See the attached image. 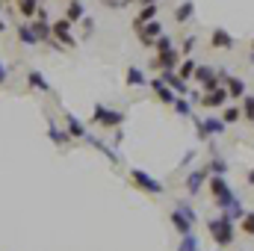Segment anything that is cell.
<instances>
[{
    "label": "cell",
    "instance_id": "obj_26",
    "mask_svg": "<svg viewBox=\"0 0 254 251\" xmlns=\"http://www.w3.org/2000/svg\"><path fill=\"white\" fill-rule=\"evenodd\" d=\"M172 107H175V113H178V116H184V119H192V104H190V98H178Z\"/></svg>",
    "mask_w": 254,
    "mask_h": 251
},
{
    "label": "cell",
    "instance_id": "obj_34",
    "mask_svg": "<svg viewBox=\"0 0 254 251\" xmlns=\"http://www.w3.org/2000/svg\"><path fill=\"white\" fill-rule=\"evenodd\" d=\"M178 51H181V54H184V57H190L192 51H195V36H190V39H187V42H184V48H178Z\"/></svg>",
    "mask_w": 254,
    "mask_h": 251
},
{
    "label": "cell",
    "instance_id": "obj_1",
    "mask_svg": "<svg viewBox=\"0 0 254 251\" xmlns=\"http://www.w3.org/2000/svg\"><path fill=\"white\" fill-rule=\"evenodd\" d=\"M172 225H175V231L181 237H187V234H192V228L198 225V213L192 210L187 201H178L175 210H172Z\"/></svg>",
    "mask_w": 254,
    "mask_h": 251
},
{
    "label": "cell",
    "instance_id": "obj_40",
    "mask_svg": "<svg viewBox=\"0 0 254 251\" xmlns=\"http://www.w3.org/2000/svg\"><path fill=\"white\" fill-rule=\"evenodd\" d=\"M0 3H15V0H0Z\"/></svg>",
    "mask_w": 254,
    "mask_h": 251
},
{
    "label": "cell",
    "instance_id": "obj_18",
    "mask_svg": "<svg viewBox=\"0 0 254 251\" xmlns=\"http://www.w3.org/2000/svg\"><path fill=\"white\" fill-rule=\"evenodd\" d=\"M30 27H33V33H36V39H39V45L42 42H51L54 36H51V21H30Z\"/></svg>",
    "mask_w": 254,
    "mask_h": 251
},
{
    "label": "cell",
    "instance_id": "obj_3",
    "mask_svg": "<svg viewBox=\"0 0 254 251\" xmlns=\"http://www.w3.org/2000/svg\"><path fill=\"white\" fill-rule=\"evenodd\" d=\"M125 113L122 110H110V107H104V104H95V110H92V122L98 127H122L125 125Z\"/></svg>",
    "mask_w": 254,
    "mask_h": 251
},
{
    "label": "cell",
    "instance_id": "obj_8",
    "mask_svg": "<svg viewBox=\"0 0 254 251\" xmlns=\"http://www.w3.org/2000/svg\"><path fill=\"white\" fill-rule=\"evenodd\" d=\"M136 36H139V42H142V45H148V48H154V42H157V39L163 36V24H160V21L154 18V21H148V24H142V30H139Z\"/></svg>",
    "mask_w": 254,
    "mask_h": 251
},
{
    "label": "cell",
    "instance_id": "obj_28",
    "mask_svg": "<svg viewBox=\"0 0 254 251\" xmlns=\"http://www.w3.org/2000/svg\"><path fill=\"white\" fill-rule=\"evenodd\" d=\"M240 119H243V110H240V107H228V110H225V116H222V122H225V125H237Z\"/></svg>",
    "mask_w": 254,
    "mask_h": 251
},
{
    "label": "cell",
    "instance_id": "obj_20",
    "mask_svg": "<svg viewBox=\"0 0 254 251\" xmlns=\"http://www.w3.org/2000/svg\"><path fill=\"white\" fill-rule=\"evenodd\" d=\"M192 12H195V3H192V0H184V3L175 9V21H178V24H187L192 18Z\"/></svg>",
    "mask_w": 254,
    "mask_h": 251
},
{
    "label": "cell",
    "instance_id": "obj_12",
    "mask_svg": "<svg viewBox=\"0 0 254 251\" xmlns=\"http://www.w3.org/2000/svg\"><path fill=\"white\" fill-rule=\"evenodd\" d=\"M207 178H210V172H207L204 166H201V169H195V172H192L190 178H187V192H190V195H198Z\"/></svg>",
    "mask_w": 254,
    "mask_h": 251
},
{
    "label": "cell",
    "instance_id": "obj_14",
    "mask_svg": "<svg viewBox=\"0 0 254 251\" xmlns=\"http://www.w3.org/2000/svg\"><path fill=\"white\" fill-rule=\"evenodd\" d=\"M27 83H30V89H39V92H45V95H51L54 89H51V83L45 80V74L39 71V68H30L27 71Z\"/></svg>",
    "mask_w": 254,
    "mask_h": 251
},
{
    "label": "cell",
    "instance_id": "obj_17",
    "mask_svg": "<svg viewBox=\"0 0 254 251\" xmlns=\"http://www.w3.org/2000/svg\"><path fill=\"white\" fill-rule=\"evenodd\" d=\"M210 45H213V48H219V51H225V48L231 51V48H234V36H231L228 30H213Z\"/></svg>",
    "mask_w": 254,
    "mask_h": 251
},
{
    "label": "cell",
    "instance_id": "obj_21",
    "mask_svg": "<svg viewBox=\"0 0 254 251\" xmlns=\"http://www.w3.org/2000/svg\"><path fill=\"white\" fill-rule=\"evenodd\" d=\"M222 216H225V219H231V222H234V219H243V216H246V207H243V204H240V198H237V201H231V204L222 210Z\"/></svg>",
    "mask_w": 254,
    "mask_h": 251
},
{
    "label": "cell",
    "instance_id": "obj_4",
    "mask_svg": "<svg viewBox=\"0 0 254 251\" xmlns=\"http://www.w3.org/2000/svg\"><path fill=\"white\" fill-rule=\"evenodd\" d=\"M207 187H210V192H213V198H216V204L225 210L231 201H237V195H234V189H231V184L225 181V178H219V175H213V178H207Z\"/></svg>",
    "mask_w": 254,
    "mask_h": 251
},
{
    "label": "cell",
    "instance_id": "obj_13",
    "mask_svg": "<svg viewBox=\"0 0 254 251\" xmlns=\"http://www.w3.org/2000/svg\"><path fill=\"white\" fill-rule=\"evenodd\" d=\"M15 36H18V42L24 48H39V39H36V33H33L30 24H15Z\"/></svg>",
    "mask_w": 254,
    "mask_h": 251
},
{
    "label": "cell",
    "instance_id": "obj_15",
    "mask_svg": "<svg viewBox=\"0 0 254 251\" xmlns=\"http://www.w3.org/2000/svg\"><path fill=\"white\" fill-rule=\"evenodd\" d=\"M151 89H154V95H157L163 104H175V101H178V95H175V92H172L160 77H154V80H151Z\"/></svg>",
    "mask_w": 254,
    "mask_h": 251
},
{
    "label": "cell",
    "instance_id": "obj_5",
    "mask_svg": "<svg viewBox=\"0 0 254 251\" xmlns=\"http://www.w3.org/2000/svg\"><path fill=\"white\" fill-rule=\"evenodd\" d=\"M130 181H133V187L136 189H142V192H148V195H163V192H166L163 181L151 178V175L142 172V169H130Z\"/></svg>",
    "mask_w": 254,
    "mask_h": 251
},
{
    "label": "cell",
    "instance_id": "obj_32",
    "mask_svg": "<svg viewBox=\"0 0 254 251\" xmlns=\"http://www.w3.org/2000/svg\"><path fill=\"white\" fill-rule=\"evenodd\" d=\"M243 231H246L249 237L254 234V213H246V216H243Z\"/></svg>",
    "mask_w": 254,
    "mask_h": 251
},
{
    "label": "cell",
    "instance_id": "obj_9",
    "mask_svg": "<svg viewBox=\"0 0 254 251\" xmlns=\"http://www.w3.org/2000/svg\"><path fill=\"white\" fill-rule=\"evenodd\" d=\"M207 92H213V89H219V74H216V68H210V65H198L195 68V74H192Z\"/></svg>",
    "mask_w": 254,
    "mask_h": 251
},
{
    "label": "cell",
    "instance_id": "obj_39",
    "mask_svg": "<svg viewBox=\"0 0 254 251\" xmlns=\"http://www.w3.org/2000/svg\"><path fill=\"white\" fill-rule=\"evenodd\" d=\"M127 3H136V0H122V6H127Z\"/></svg>",
    "mask_w": 254,
    "mask_h": 251
},
{
    "label": "cell",
    "instance_id": "obj_31",
    "mask_svg": "<svg viewBox=\"0 0 254 251\" xmlns=\"http://www.w3.org/2000/svg\"><path fill=\"white\" fill-rule=\"evenodd\" d=\"M243 116L254 122V95H246V101H243Z\"/></svg>",
    "mask_w": 254,
    "mask_h": 251
},
{
    "label": "cell",
    "instance_id": "obj_10",
    "mask_svg": "<svg viewBox=\"0 0 254 251\" xmlns=\"http://www.w3.org/2000/svg\"><path fill=\"white\" fill-rule=\"evenodd\" d=\"M63 122H65V130H68V136H71V139H86V133H89V130H86V125H83L74 113H63Z\"/></svg>",
    "mask_w": 254,
    "mask_h": 251
},
{
    "label": "cell",
    "instance_id": "obj_24",
    "mask_svg": "<svg viewBox=\"0 0 254 251\" xmlns=\"http://www.w3.org/2000/svg\"><path fill=\"white\" fill-rule=\"evenodd\" d=\"M195 68H198V65H195V60H184V63L175 68V74H178L181 80H190L192 74H195Z\"/></svg>",
    "mask_w": 254,
    "mask_h": 251
},
{
    "label": "cell",
    "instance_id": "obj_43",
    "mask_svg": "<svg viewBox=\"0 0 254 251\" xmlns=\"http://www.w3.org/2000/svg\"><path fill=\"white\" fill-rule=\"evenodd\" d=\"M0 9H3V3H0Z\"/></svg>",
    "mask_w": 254,
    "mask_h": 251
},
{
    "label": "cell",
    "instance_id": "obj_30",
    "mask_svg": "<svg viewBox=\"0 0 254 251\" xmlns=\"http://www.w3.org/2000/svg\"><path fill=\"white\" fill-rule=\"evenodd\" d=\"M154 48H157V54H166V51H175V42H172L169 36H160V39L154 42Z\"/></svg>",
    "mask_w": 254,
    "mask_h": 251
},
{
    "label": "cell",
    "instance_id": "obj_16",
    "mask_svg": "<svg viewBox=\"0 0 254 251\" xmlns=\"http://www.w3.org/2000/svg\"><path fill=\"white\" fill-rule=\"evenodd\" d=\"M201 104H204L207 110H216V107L228 104V89H213V92H207V95L201 98Z\"/></svg>",
    "mask_w": 254,
    "mask_h": 251
},
{
    "label": "cell",
    "instance_id": "obj_2",
    "mask_svg": "<svg viewBox=\"0 0 254 251\" xmlns=\"http://www.w3.org/2000/svg\"><path fill=\"white\" fill-rule=\"evenodd\" d=\"M207 228H210V237H213V243H216L219 249H225V246L234 243V222H231V219H225V216L210 219Z\"/></svg>",
    "mask_w": 254,
    "mask_h": 251
},
{
    "label": "cell",
    "instance_id": "obj_27",
    "mask_svg": "<svg viewBox=\"0 0 254 251\" xmlns=\"http://www.w3.org/2000/svg\"><path fill=\"white\" fill-rule=\"evenodd\" d=\"M83 12H86V9H83V3H68V9H65V18L74 24V21H83Z\"/></svg>",
    "mask_w": 254,
    "mask_h": 251
},
{
    "label": "cell",
    "instance_id": "obj_35",
    "mask_svg": "<svg viewBox=\"0 0 254 251\" xmlns=\"http://www.w3.org/2000/svg\"><path fill=\"white\" fill-rule=\"evenodd\" d=\"M9 80V68H6V63H0V86Z\"/></svg>",
    "mask_w": 254,
    "mask_h": 251
},
{
    "label": "cell",
    "instance_id": "obj_36",
    "mask_svg": "<svg viewBox=\"0 0 254 251\" xmlns=\"http://www.w3.org/2000/svg\"><path fill=\"white\" fill-rule=\"evenodd\" d=\"M136 3H142V6H160V0H136Z\"/></svg>",
    "mask_w": 254,
    "mask_h": 251
},
{
    "label": "cell",
    "instance_id": "obj_29",
    "mask_svg": "<svg viewBox=\"0 0 254 251\" xmlns=\"http://www.w3.org/2000/svg\"><path fill=\"white\" fill-rule=\"evenodd\" d=\"M178 251H198V237H195V234L181 237V246H178Z\"/></svg>",
    "mask_w": 254,
    "mask_h": 251
},
{
    "label": "cell",
    "instance_id": "obj_42",
    "mask_svg": "<svg viewBox=\"0 0 254 251\" xmlns=\"http://www.w3.org/2000/svg\"><path fill=\"white\" fill-rule=\"evenodd\" d=\"M252 48H254V39H252Z\"/></svg>",
    "mask_w": 254,
    "mask_h": 251
},
{
    "label": "cell",
    "instance_id": "obj_37",
    "mask_svg": "<svg viewBox=\"0 0 254 251\" xmlns=\"http://www.w3.org/2000/svg\"><path fill=\"white\" fill-rule=\"evenodd\" d=\"M0 33H6V21L3 18H0Z\"/></svg>",
    "mask_w": 254,
    "mask_h": 251
},
{
    "label": "cell",
    "instance_id": "obj_33",
    "mask_svg": "<svg viewBox=\"0 0 254 251\" xmlns=\"http://www.w3.org/2000/svg\"><path fill=\"white\" fill-rule=\"evenodd\" d=\"M80 24H83V33H86V36H92V33H95V21H92L89 15H83V21H80Z\"/></svg>",
    "mask_w": 254,
    "mask_h": 251
},
{
    "label": "cell",
    "instance_id": "obj_41",
    "mask_svg": "<svg viewBox=\"0 0 254 251\" xmlns=\"http://www.w3.org/2000/svg\"><path fill=\"white\" fill-rule=\"evenodd\" d=\"M71 3H83V0H71Z\"/></svg>",
    "mask_w": 254,
    "mask_h": 251
},
{
    "label": "cell",
    "instance_id": "obj_11",
    "mask_svg": "<svg viewBox=\"0 0 254 251\" xmlns=\"http://www.w3.org/2000/svg\"><path fill=\"white\" fill-rule=\"evenodd\" d=\"M48 136H51V142H54V145H68V142H71L68 130L57 125V119H54V116H48Z\"/></svg>",
    "mask_w": 254,
    "mask_h": 251
},
{
    "label": "cell",
    "instance_id": "obj_6",
    "mask_svg": "<svg viewBox=\"0 0 254 251\" xmlns=\"http://www.w3.org/2000/svg\"><path fill=\"white\" fill-rule=\"evenodd\" d=\"M71 21L68 18H57V21H51V36H54V42L60 45V48H77V39L71 36Z\"/></svg>",
    "mask_w": 254,
    "mask_h": 251
},
{
    "label": "cell",
    "instance_id": "obj_23",
    "mask_svg": "<svg viewBox=\"0 0 254 251\" xmlns=\"http://www.w3.org/2000/svg\"><path fill=\"white\" fill-rule=\"evenodd\" d=\"M204 169H207V172H213V175H219V178H225V175H228V169H231V166H228V163H225V160H222V157H216V160H210V163H207V166H204Z\"/></svg>",
    "mask_w": 254,
    "mask_h": 251
},
{
    "label": "cell",
    "instance_id": "obj_7",
    "mask_svg": "<svg viewBox=\"0 0 254 251\" xmlns=\"http://www.w3.org/2000/svg\"><path fill=\"white\" fill-rule=\"evenodd\" d=\"M178 63H181V51L175 48V51H166V54H157V57L151 60V68L163 74V71H175V68H178Z\"/></svg>",
    "mask_w": 254,
    "mask_h": 251
},
{
    "label": "cell",
    "instance_id": "obj_38",
    "mask_svg": "<svg viewBox=\"0 0 254 251\" xmlns=\"http://www.w3.org/2000/svg\"><path fill=\"white\" fill-rule=\"evenodd\" d=\"M249 184H254V172H249Z\"/></svg>",
    "mask_w": 254,
    "mask_h": 251
},
{
    "label": "cell",
    "instance_id": "obj_22",
    "mask_svg": "<svg viewBox=\"0 0 254 251\" xmlns=\"http://www.w3.org/2000/svg\"><path fill=\"white\" fill-rule=\"evenodd\" d=\"M15 6H18V12L24 18H33L39 12V0H15Z\"/></svg>",
    "mask_w": 254,
    "mask_h": 251
},
{
    "label": "cell",
    "instance_id": "obj_19",
    "mask_svg": "<svg viewBox=\"0 0 254 251\" xmlns=\"http://www.w3.org/2000/svg\"><path fill=\"white\" fill-rule=\"evenodd\" d=\"M154 18H157V6H142L139 18L133 21V30L139 33V30H142V24H148V21H154Z\"/></svg>",
    "mask_w": 254,
    "mask_h": 251
},
{
    "label": "cell",
    "instance_id": "obj_25",
    "mask_svg": "<svg viewBox=\"0 0 254 251\" xmlns=\"http://www.w3.org/2000/svg\"><path fill=\"white\" fill-rule=\"evenodd\" d=\"M145 83H148L145 74H142L136 65H130V68H127V86H145Z\"/></svg>",
    "mask_w": 254,
    "mask_h": 251
}]
</instances>
